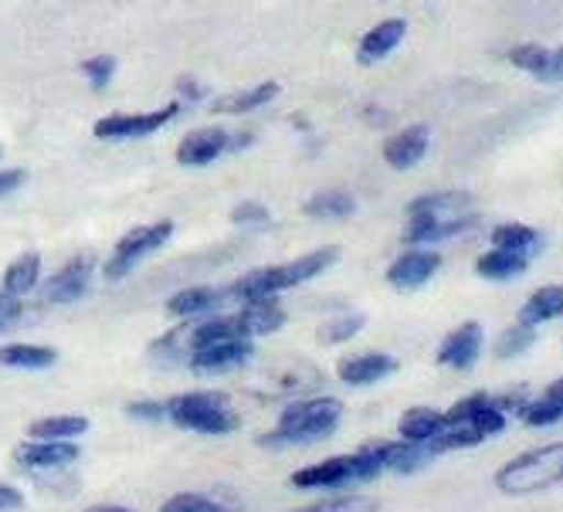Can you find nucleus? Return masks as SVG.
Returning <instances> with one entry per match:
<instances>
[{
  "label": "nucleus",
  "instance_id": "1",
  "mask_svg": "<svg viewBox=\"0 0 563 512\" xmlns=\"http://www.w3.org/2000/svg\"><path fill=\"white\" fill-rule=\"evenodd\" d=\"M340 261V248H316L289 265H275V268H258V271H249L245 279H238L228 296H238L241 302H252V299H275L282 289H292V286H302L316 275H323L330 265Z\"/></svg>",
  "mask_w": 563,
  "mask_h": 512
},
{
  "label": "nucleus",
  "instance_id": "2",
  "mask_svg": "<svg viewBox=\"0 0 563 512\" xmlns=\"http://www.w3.org/2000/svg\"><path fill=\"white\" fill-rule=\"evenodd\" d=\"M563 482V442L522 452L496 471V489L506 496H533Z\"/></svg>",
  "mask_w": 563,
  "mask_h": 512
},
{
  "label": "nucleus",
  "instance_id": "3",
  "mask_svg": "<svg viewBox=\"0 0 563 512\" xmlns=\"http://www.w3.org/2000/svg\"><path fill=\"white\" fill-rule=\"evenodd\" d=\"M343 418V404L333 398H312L282 411L278 431L262 435V445H312L330 438Z\"/></svg>",
  "mask_w": 563,
  "mask_h": 512
},
{
  "label": "nucleus",
  "instance_id": "4",
  "mask_svg": "<svg viewBox=\"0 0 563 512\" xmlns=\"http://www.w3.org/2000/svg\"><path fill=\"white\" fill-rule=\"evenodd\" d=\"M164 411L177 427L200 431V435H231L238 427V414L231 411L224 393H208V390L177 393V398L164 404Z\"/></svg>",
  "mask_w": 563,
  "mask_h": 512
},
{
  "label": "nucleus",
  "instance_id": "5",
  "mask_svg": "<svg viewBox=\"0 0 563 512\" xmlns=\"http://www.w3.org/2000/svg\"><path fill=\"white\" fill-rule=\"evenodd\" d=\"M170 234H174V221H156V224L133 227L112 248V258L106 261V275L109 279H123V275H130L143 258H150L156 248H164L170 242Z\"/></svg>",
  "mask_w": 563,
  "mask_h": 512
},
{
  "label": "nucleus",
  "instance_id": "6",
  "mask_svg": "<svg viewBox=\"0 0 563 512\" xmlns=\"http://www.w3.org/2000/svg\"><path fill=\"white\" fill-rule=\"evenodd\" d=\"M177 112H180V102H170V105L156 109V112H136V115L115 112V115H106V120L96 123V136L99 140H136V136H150L156 130H164Z\"/></svg>",
  "mask_w": 563,
  "mask_h": 512
},
{
  "label": "nucleus",
  "instance_id": "7",
  "mask_svg": "<svg viewBox=\"0 0 563 512\" xmlns=\"http://www.w3.org/2000/svg\"><path fill=\"white\" fill-rule=\"evenodd\" d=\"M228 149H234V140L224 130H218V126L194 130L177 146V164H184V167H208V164H214L218 156L228 153Z\"/></svg>",
  "mask_w": 563,
  "mask_h": 512
},
{
  "label": "nucleus",
  "instance_id": "8",
  "mask_svg": "<svg viewBox=\"0 0 563 512\" xmlns=\"http://www.w3.org/2000/svg\"><path fill=\"white\" fill-rule=\"evenodd\" d=\"M441 268V255L431 252V248H415V252H405L390 268H387V282L394 289H421L424 282H431V275H438Z\"/></svg>",
  "mask_w": 563,
  "mask_h": 512
},
{
  "label": "nucleus",
  "instance_id": "9",
  "mask_svg": "<svg viewBox=\"0 0 563 512\" xmlns=\"http://www.w3.org/2000/svg\"><path fill=\"white\" fill-rule=\"evenodd\" d=\"M92 268H96V258L92 255H82V258H71L55 279L45 286V302L52 305H68L75 299H82L89 292V282H92Z\"/></svg>",
  "mask_w": 563,
  "mask_h": 512
},
{
  "label": "nucleus",
  "instance_id": "10",
  "mask_svg": "<svg viewBox=\"0 0 563 512\" xmlns=\"http://www.w3.org/2000/svg\"><path fill=\"white\" fill-rule=\"evenodd\" d=\"M482 343H486V333H482L478 323H465L459 330H452L445 336V343L438 346V364L441 367H452V370H472L478 353H482Z\"/></svg>",
  "mask_w": 563,
  "mask_h": 512
},
{
  "label": "nucleus",
  "instance_id": "11",
  "mask_svg": "<svg viewBox=\"0 0 563 512\" xmlns=\"http://www.w3.org/2000/svg\"><path fill=\"white\" fill-rule=\"evenodd\" d=\"M475 208V197L465 190H441V193H424L418 201L408 204L411 218H424V221H445V218H465Z\"/></svg>",
  "mask_w": 563,
  "mask_h": 512
},
{
  "label": "nucleus",
  "instance_id": "12",
  "mask_svg": "<svg viewBox=\"0 0 563 512\" xmlns=\"http://www.w3.org/2000/svg\"><path fill=\"white\" fill-rule=\"evenodd\" d=\"M397 370V360L390 357V353H356V357H343L336 374L343 383H353V387H367V383H377L384 377H390Z\"/></svg>",
  "mask_w": 563,
  "mask_h": 512
},
{
  "label": "nucleus",
  "instance_id": "13",
  "mask_svg": "<svg viewBox=\"0 0 563 512\" xmlns=\"http://www.w3.org/2000/svg\"><path fill=\"white\" fill-rule=\"evenodd\" d=\"M428 143H431L428 126H408V130H400L397 136H390L384 143V160L394 170H411V167H418L424 160Z\"/></svg>",
  "mask_w": 563,
  "mask_h": 512
},
{
  "label": "nucleus",
  "instance_id": "14",
  "mask_svg": "<svg viewBox=\"0 0 563 512\" xmlns=\"http://www.w3.org/2000/svg\"><path fill=\"white\" fill-rule=\"evenodd\" d=\"M346 482H353V455L316 461L309 468H299L292 476L296 489H340Z\"/></svg>",
  "mask_w": 563,
  "mask_h": 512
},
{
  "label": "nucleus",
  "instance_id": "15",
  "mask_svg": "<svg viewBox=\"0 0 563 512\" xmlns=\"http://www.w3.org/2000/svg\"><path fill=\"white\" fill-rule=\"evenodd\" d=\"M475 214L465 218H445V221H424V218H411V224L405 227V242L408 245H441V242H452L459 234L475 227Z\"/></svg>",
  "mask_w": 563,
  "mask_h": 512
},
{
  "label": "nucleus",
  "instance_id": "16",
  "mask_svg": "<svg viewBox=\"0 0 563 512\" xmlns=\"http://www.w3.org/2000/svg\"><path fill=\"white\" fill-rule=\"evenodd\" d=\"M405 31H408V21L405 18H387V21L374 24L364 34V42H360V62L374 65V62L387 58L400 42H405Z\"/></svg>",
  "mask_w": 563,
  "mask_h": 512
},
{
  "label": "nucleus",
  "instance_id": "17",
  "mask_svg": "<svg viewBox=\"0 0 563 512\" xmlns=\"http://www.w3.org/2000/svg\"><path fill=\"white\" fill-rule=\"evenodd\" d=\"M252 357V340H231V343H218L211 349H200L190 357V367L200 374H221L231 367H241Z\"/></svg>",
  "mask_w": 563,
  "mask_h": 512
},
{
  "label": "nucleus",
  "instance_id": "18",
  "mask_svg": "<svg viewBox=\"0 0 563 512\" xmlns=\"http://www.w3.org/2000/svg\"><path fill=\"white\" fill-rule=\"evenodd\" d=\"M241 323V330H245V336H268L275 330L286 326V309L278 305V299H252L245 302V309L234 316Z\"/></svg>",
  "mask_w": 563,
  "mask_h": 512
},
{
  "label": "nucleus",
  "instance_id": "19",
  "mask_svg": "<svg viewBox=\"0 0 563 512\" xmlns=\"http://www.w3.org/2000/svg\"><path fill=\"white\" fill-rule=\"evenodd\" d=\"M563 316V286H543L537 289L527 302L519 309V323L522 326H543Z\"/></svg>",
  "mask_w": 563,
  "mask_h": 512
},
{
  "label": "nucleus",
  "instance_id": "20",
  "mask_svg": "<svg viewBox=\"0 0 563 512\" xmlns=\"http://www.w3.org/2000/svg\"><path fill=\"white\" fill-rule=\"evenodd\" d=\"M14 458L27 468H65L78 458V445H71V442H31V445H21Z\"/></svg>",
  "mask_w": 563,
  "mask_h": 512
},
{
  "label": "nucleus",
  "instance_id": "21",
  "mask_svg": "<svg viewBox=\"0 0 563 512\" xmlns=\"http://www.w3.org/2000/svg\"><path fill=\"white\" fill-rule=\"evenodd\" d=\"M530 268V255H522V252H503V248H493L486 255H478L475 261V271L482 275V279H489V282H509L516 279V275H522Z\"/></svg>",
  "mask_w": 563,
  "mask_h": 512
},
{
  "label": "nucleus",
  "instance_id": "22",
  "mask_svg": "<svg viewBox=\"0 0 563 512\" xmlns=\"http://www.w3.org/2000/svg\"><path fill=\"white\" fill-rule=\"evenodd\" d=\"M380 461L387 471H397V476H411V471H421L434 455L428 452V445H411V442H387L377 445Z\"/></svg>",
  "mask_w": 563,
  "mask_h": 512
},
{
  "label": "nucleus",
  "instance_id": "23",
  "mask_svg": "<svg viewBox=\"0 0 563 512\" xmlns=\"http://www.w3.org/2000/svg\"><path fill=\"white\" fill-rule=\"evenodd\" d=\"M441 427H445V414L434 408H411L397 424L400 442H411V445H428Z\"/></svg>",
  "mask_w": 563,
  "mask_h": 512
},
{
  "label": "nucleus",
  "instance_id": "24",
  "mask_svg": "<svg viewBox=\"0 0 563 512\" xmlns=\"http://www.w3.org/2000/svg\"><path fill=\"white\" fill-rule=\"evenodd\" d=\"M37 275H42V255H37V252H24L4 271V296H11V299L27 296L37 286Z\"/></svg>",
  "mask_w": 563,
  "mask_h": 512
},
{
  "label": "nucleus",
  "instance_id": "25",
  "mask_svg": "<svg viewBox=\"0 0 563 512\" xmlns=\"http://www.w3.org/2000/svg\"><path fill=\"white\" fill-rule=\"evenodd\" d=\"M58 360V353L52 346H31V343H11L0 346V364L18 367V370H45Z\"/></svg>",
  "mask_w": 563,
  "mask_h": 512
},
{
  "label": "nucleus",
  "instance_id": "26",
  "mask_svg": "<svg viewBox=\"0 0 563 512\" xmlns=\"http://www.w3.org/2000/svg\"><path fill=\"white\" fill-rule=\"evenodd\" d=\"M231 340H249L245 330H241V323L234 316H221V320H208L205 326L190 330V349L200 353V349H211L218 343H231Z\"/></svg>",
  "mask_w": 563,
  "mask_h": 512
},
{
  "label": "nucleus",
  "instance_id": "27",
  "mask_svg": "<svg viewBox=\"0 0 563 512\" xmlns=\"http://www.w3.org/2000/svg\"><path fill=\"white\" fill-rule=\"evenodd\" d=\"M540 231L530 227V224H519V221H509V224H499L493 227V248H503V252H522L530 255L540 248Z\"/></svg>",
  "mask_w": 563,
  "mask_h": 512
},
{
  "label": "nucleus",
  "instance_id": "28",
  "mask_svg": "<svg viewBox=\"0 0 563 512\" xmlns=\"http://www.w3.org/2000/svg\"><path fill=\"white\" fill-rule=\"evenodd\" d=\"M228 292H218V289H208V286H197V289H184L177 292L170 302H167V312H174V316H200V312H211L221 305Z\"/></svg>",
  "mask_w": 563,
  "mask_h": 512
},
{
  "label": "nucleus",
  "instance_id": "29",
  "mask_svg": "<svg viewBox=\"0 0 563 512\" xmlns=\"http://www.w3.org/2000/svg\"><path fill=\"white\" fill-rule=\"evenodd\" d=\"M353 211H356V201L346 190H319L306 201V214L323 218V221H340V218H350Z\"/></svg>",
  "mask_w": 563,
  "mask_h": 512
},
{
  "label": "nucleus",
  "instance_id": "30",
  "mask_svg": "<svg viewBox=\"0 0 563 512\" xmlns=\"http://www.w3.org/2000/svg\"><path fill=\"white\" fill-rule=\"evenodd\" d=\"M89 421L86 418H45V421H34L27 435L37 442H65L75 435H86Z\"/></svg>",
  "mask_w": 563,
  "mask_h": 512
},
{
  "label": "nucleus",
  "instance_id": "31",
  "mask_svg": "<svg viewBox=\"0 0 563 512\" xmlns=\"http://www.w3.org/2000/svg\"><path fill=\"white\" fill-rule=\"evenodd\" d=\"M275 96H278V86H275V82H262V86H255V89H245V92H234V96H228V99H218L214 109H218V112L238 115V112H252V109L272 102Z\"/></svg>",
  "mask_w": 563,
  "mask_h": 512
},
{
  "label": "nucleus",
  "instance_id": "32",
  "mask_svg": "<svg viewBox=\"0 0 563 512\" xmlns=\"http://www.w3.org/2000/svg\"><path fill=\"white\" fill-rule=\"evenodd\" d=\"M533 343H537V330L522 326V323H516V326H506V330L499 333V340H496V357H499V360L522 357V353H527Z\"/></svg>",
  "mask_w": 563,
  "mask_h": 512
},
{
  "label": "nucleus",
  "instance_id": "33",
  "mask_svg": "<svg viewBox=\"0 0 563 512\" xmlns=\"http://www.w3.org/2000/svg\"><path fill=\"white\" fill-rule=\"evenodd\" d=\"M296 512H377V499H371V496H333L323 502L302 505Z\"/></svg>",
  "mask_w": 563,
  "mask_h": 512
},
{
  "label": "nucleus",
  "instance_id": "34",
  "mask_svg": "<svg viewBox=\"0 0 563 512\" xmlns=\"http://www.w3.org/2000/svg\"><path fill=\"white\" fill-rule=\"evenodd\" d=\"M159 512H234V505H224L211 496H197V492H180L164 502Z\"/></svg>",
  "mask_w": 563,
  "mask_h": 512
},
{
  "label": "nucleus",
  "instance_id": "35",
  "mask_svg": "<svg viewBox=\"0 0 563 512\" xmlns=\"http://www.w3.org/2000/svg\"><path fill=\"white\" fill-rule=\"evenodd\" d=\"M364 323H367V316H360V312H346V316H340V320H333V323H327L323 330H319V343H346V340H353L360 330H364Z\"/></svg>",
  "mask_w": 563,
  "mask_h": 512
},
{
  "label": "nucleus",
  "instance_id": "36",
  "mask_svg": "<svg viewBox=\"0 0 563 512\" xmlns=\"http://www.w3.org/2000/svg\"><path fill=\"white\" fill-rule=\"evenodd\" d=\"M547 58H550V48L533 45V42H530V45H516V48L509 52V65L522 68V71H533V75H540V71H543Z\"/></svg>",
  "mask_w": 563,
  "mask_h": 512
},
{
  "label": "nucleus",
  "instance_id": "37",
  "mask_svg": "<svg viewBox=\"0 0 563 512\" xmlns=\"http://www.w3.org/2000/svg\"><path fill=\"white\" fill-rule=\"evenodd\" d=\"M522 421H527L530 427H553L563 421V408L540 398V401H530L527 408H522Z\"/></svg>",
  "mask_w": 563,
  "mask_h": 512
},
{
  "label": "nucleus",
  "instance_id": "38",
  "mask_svg": "<svg viewBox=\"0 0 563 512\" xmlns=\"http://www.w3.org/2000/svg\"><path fill=\"white\" fill-rule=\"evenodd\" d=\"M468 427H475V435L486 442V438H493V435H499V431L506 427V414L489 401L486 408H482L472 421H468Z\"/></svg>",
  "mask_w": 563,
  "mask_h": 512
},
{
  "label": "nucleus",
  "instance_id": "39",
  "mask_svg": "<svg viewBox=\"0 0 563 512\" xmlns=\"http://www.w3.org/2000/svg\"><path fill=\"white\" fill-rule=\"evenodd\" d=\"M380 471H384V461H380L377 445H371V448L353 455V482H371V479L380 476Z\"/></svg>",
  "mask_w": 563,
  "mask_h": 512
},
{
  "label": "nucleus",
  "instance_id": "40",
  "mask_svg": "<svg viewBox=\"0 0 563 512\" xmlns=\"http://www.w3.org/2000/svg\"><path fill=\"white\" fill-rule=\"evenodd\" d=\"M493 398L489 393H468V398H462L459 404H452L449 411H445V424H468L482 408H486Z\"/></svg>",
  "mask_w": 563,
  "mask_h": 512
},
{
  "label": "nucleus",
  "instance_id": "41",
  "mask_svg": "<svg viewBox=\"0 0 563 512\" xmlns=\"http://www.w3.org/2000/svg\"><path fill=\"white\" fill-rule=\"evenodd\" d=\"M231 221L234 224H252V227H265L268 221H272V214L262 208V204H255V201H245V204H238L234 211H231Z\"/></svg>",
  "mask_w": 563,
  "mask_h": 512
},
{
  "label": "nucleus",
  "instance_id": "42",
  "mask_svg": "<svg viewBox=\"0 0 563 512\" xmlns=\"http://www.w3.org/2000/svg\"><path fill=\"white\" fill-rule=\"evenodd\" d=\"M86 75L92 78V86H96V89H106V86H109V78L115 75V58H112V55L89 58V62H86Z\"/></svg>",
  "mask_w": 563,
  "mask_h": 512
},
{
  "label": "nucleus",
  "instance_id": "43",
  "mask_svg": "<svg viewBox=\"0 0 563 512\" xmlns=\"http://www.w3.org/2000/svg\"><path fill=\"white\" fill-rule=\"evenodd\" d=\"M543 86H556V82H563V48H553L550 52V58H547V65H543V71L537 75Z\"/></svg>",
  "mask_w": 563,
  "mask_h": 512
},
{
  "label": "nucleus",
  "instance_id": "44",
  "mask_svg": "<svg viewBox=\"0 0 563 512\" xmlns=\"http://www.w3.org/2000/svg\"><path fill=\"white\" fill-rule=\"evenodd\" d=\"M21 302L18 299H11V296H0V330H8L18 316H21Z\"/></svg>",
  "mask_w": 563,
  "mask_h": 512
},
{
  "label": "nucleus",
  "instance_id": "45",
  "mask_svg": "<svg viewBox=\"0 0 563 512\" xmlns=\"http://www.w3.org/2000/svg\"><path fill=\"white\" fill-rule=\"evenodd\" d=\"M24 505V496L11 486H0V512H18Z\"/></svg>",
  "mask_w": 563,
  "mask_h": 512
},
{
  "label": "nucleus",
  "instance_id": "46",
  "mask_svg": "<svg viewBox=\"0 0 563 512\" xmlns=\"http://www.w3.org/2000/svg\"><path fill=\"white\" fill-rule=\"evenodd\" d=\"M130 414H133V418H146V421H159V418H167L164 404H150V401H143V404H130Z\"/></svg>",
  "mask_w": 563,
  "mask_h": 512
},
{
  "label": "nucleus",
  "instance_id": "47",
  "mask_svg": "<svg viewBox=\"0 0 563 512\" xmlns=\"http://www.w3.org/2000/svg\"><path fill=\"white\" fill-rule=\"evenodd\" d=\"M24 183V170H0V197L14 193Z\"/></svg>",
  "mask_w": 563,
  "mask_h": 512
},
{
  "label": "nucleus",
  "instance_id": "48",
  "mask_svg": "<svg viewBox=\"0 0 563 512\" xmlns=\"http://www.w3.org/2000/svg\"><path fill=\"white\" fill-rule=\"evenodd\" d=\"M543 401H553V404H560V408H563V377H556V380L547 387Z\"/></svg>",
  "mask_w": 563,
  "mask_h": 512
},
{
  "label": "nucleus",
  "instance_id": "49",
  "mask_svg": "<svg viewBox=\"0 0 563 512\" xmlns=\"http://www.w3.org/2000/svg\"><path fill=\"white\" fill-rule=\"evenodd\" d=\"M180 92H184V96H190V99H200V96H205V89H200L197 82H187V78L180 82Z\"/></svg>",
  "mask_w": 563,
  "mask_h": 512
},
{
  "label": "nucleus",
  "instance_id": "50",
  "mask_svg": "<svg viewBox=\"0 0 563 512\" xmlns=\"http://www.w3.org/2000/svg\"><path fill=\"white\" fill-rule=\"evenodd\" d=\"M86 512H133V509H126V505H92Z\"/></svg>",
  "mask_w": 563,
  "mask_h": 512
},
{
  "label": "nucleus",
  "instance_id": "51",
  "mask_svg": "<svg viewBox=\"0 0 563 512\" xmlns=\"http://www.w3.org/2000/svg\"><path fill=\"white\" fill-rule=\"evenodd\" d=\"M0 153H4V149H0Z\"/></svg>",
  "mask_w": 563,
  "mask_h": 512
}]
</instances>
